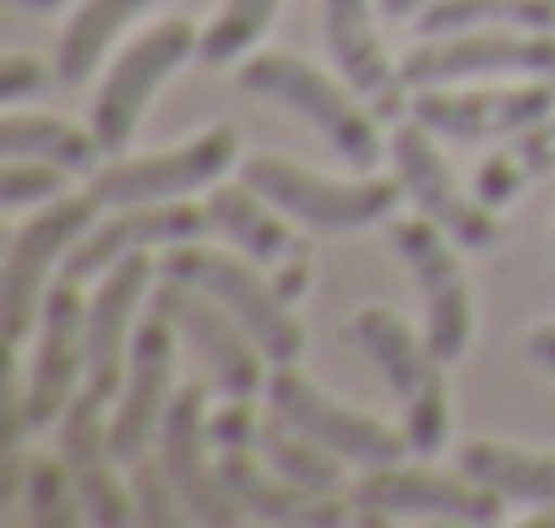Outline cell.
I'll use <instances>...</instances> for the list:
<instances>
[{
  "instance_id": "obj_1",
  "label": "cell",
  "mask_w": 555,
  "mask_h": 528,
  "mask_svg": "<svg viewBox=\"0 0 555 528\" xmlns=\"http://www.w3.org/2000/svg\"><path fill=\"white\" fill-rule=\"evenodd\" d=\"M234 77L250 99H267L278 110L300 115L306 126H317L354 169H376L387 158V137H382L387 120L344 77H327L322 66H311L289 50H250Z\"/></svg>"
},
{
  "instance_id": "obj_2",
  "label": "cell",
  "mask_w": 555,
  "mask_h": 528,
  "mask_svg": "<svg viewBox=\"0 0 555 528\" xmlns=\"http://www.w3.org/2000/svg\"><path fill=\"white\" fill-rule=\"evenodd\" d=\"M158 279H180V284H196L202 295H212L256 344L272 365H295L306 355V327L295 317V306L278 295V284L256 268V261H245L240 250H218V245H175L164 250L158 261Z\"/></svg>"
},
{
  "instance_id": "obj_3",
  "label": "cell",
  "mask_w": 555,
  "mask_h": 528,
  "mask_svg": "<svg viewBox=\"0 0 555 528\" xmlns=\"http://www.w3.org/2000/svg\"><path fill=\"white\" fill-rule=\"evenodd\" d=\"M354 338L360 349L376 360L382 382L392 387V398L403 403V430L414 458H436L452 436V414H447V360L430 349L425 333H414L392 306H365L354 311Z\"/></svg>"
},
{
  "instance_id": "obj_4",
  "label": "cell",
  "mask_w": 555,
  "mask_h": 528,
  "mask_svg": "<svg viewBox=\"0 0 555 528\" xmlns=\"http://www.w3.org/2000/svg\"><path fill=\"white\" fill-rule=\"evenodd\" d=\"M99 196L82 191V196H55L44 202L7 245L0 256V327H7V344L23 349L28 333L39 327V311H44V295L55 284V273L66 268L72 245L99 223Z\"/></svg>"
},
{
  "instance_id": "obj_5",
  "label": "cell",
  "mask_w": 555,
  "mask_h": 528,
  "mask_svg": "<svg viewBox=\"0 0 555 528\" xmlns=\"http://www.w3.org/2000/svg\"><path fill=\"white\" fill-rule=\"evenodd\" d=\"M196 44H202V28H196L191 17H169V23H153L147 34H137V39L115 55V66L104 72V82H99V93H93V115H88V126H93V137L104 142L109 158L131 153V137L142 131L147 104L158 99V88H164L180 66L196 61Z\"/></svg>"
},
{
  "instance_id": "obj_6",
  "label": "cell",
  "mask_w": 555,
  "mask_h": 528,
  "mask_svg": "<svg viewBox=\"0 0 555 528\" xmlns=\"http://www.w3.org/2000/svg\"><path fill=\"white\" fill-rule=\"evenodd\" d=\"M240 180L250 191H261L278 213H289L295 223L306 229H371V223H387L403 185L398 180H333V175H317L295 158H278V153H250L240 158Z\"/></svg>"
},
{
  "instance_id": "obj_7",
  "label": "cell",
  "mask_w": 555,
  "mask_h": 528,
  "mask_svg": "<svg viewBox=\"0 0 555 528\" xmlns=\"http://www.w3.org/2000/svg\"><path fill=\"white\" fill-rule=\"evenodd\" d=\"M354 501V523H463V528H490L506 517V495H495L490 485L457 474H436V468H365L349 490Z\"/></svg>"
},
{
  "instance_id": "obj_8",
  "label": "cell",
  "mask_w": 555,
  "mask_h": 528,
  "mask_svg": "<svg viewBox=\"0 0 555 528\" xmlns=\"http://www.w3.org/2000/svg\"><path fill=\"white\" fill-rule=\"evenodd\" d=\"M409 88H457V82H555V34L528 28H479L420 39L403 55Z\"/></svg>"
},
{
  "instance_id": "obj_9",
  "label": "cell",
  "mask_w": 555,
  "mask_h": 528,
  "mask_svg": "<svg viewBox=\"0 0 555 528\" xmlns=\"http://www.w3.org/2000/svg\"><path fill=\"white\" fill-rule=\"evenodd\" d=\"M387 240L392 250L403 256V268L414 273V289H420V306H425V338L430 349L452 365L468 355V338H474V289H468V273H463V261H457V240L414 213V218H387Z\"/></svg>"
},
{
  "instance_id": "obj_10",
  "label": "cell",
  "mask_w": 555,
  "mask_h": 528,
  "mask_svg": "<svg viewBox=\"0 0 555 528\" xmlns=\"http://www.w3.org/2000/svg\"><path fill=\"white\" fill-rule=\"evenodd\" d=\"M261 398H267L272 414H284L295 430H306L311 441H322V447H327L333 458H344V463L387 468V463L414 458L409 430H392V425H382L376 414H360V409L327 398V392L300 371V360H295V365H272Z\"/></svg>"
},
{
  "instance_id": "obj_11",
  "label": "cell",
  "mask_w": 555,
  "mask_h": 528,
  "mask_svg": "<svg viewBox=\"0 0 555 528\" xmlns=\"http://www.w3.org/2000/svg\"><path fill=\"white\" fill-rule=\"evenodd\" d=\"M240 164V137L234 126H207L191 142L169 147V153H120L109 158L88 191L104 207H131V202H180L196 191H212L229 169Z\"/></svg>"
},
{
  "instance_id": "obj_12",
  "label": "cell",
  "mask_w": 555,
  "mask_h": 528,
  "mask_svg": "<svg viewBox=\"0 0 555 528\" xmlns=\"http://www.w3.org/2000/svg\"><path fill=\"white\" fill-rule=\"evenodd\" d=\"M555 110V82H457V88H414L409 120L436 131L441 142H512Z\"/></svg>"
},
{
  "instance_id": "obj_13",
  "label": "cell",
  "mask_w": 555,
  "mask_h": 528,
  "mask_svg": "<svg viewBox=\"0 0 555 528\" xmlns=\"http://www.w3.org/2000/svg\"><path fill=\"white\" fill-rule=\"evenodd\" d=\"M202 207L212 218V234L229 240V250H240L245 261H256L289 306L311 289V245L295 234V218L278 213L261 191H250L245 180L240 185H223L218 180Z\"/></svg>"
},
{
  "instance_id": "obj_14",
  "label": "cell",
  "mask_w": 555,
  "mask_h": 528,
  "mask_svg": "<svg viewBox=\"0 0 555 528\" xmlns=\"http://www.w3.org/2000/svg\"><path fill=\"white\" fill-rule=\"evenodd\" d=\"M147 306L175 322V333L196 349V360L212 371V382H218L223 398H256L267 387V371L261 365H272V360L261 355V344L212 295H202L196 284H180V279H158L153 295H147Z\"/></svg>"
},
{
  "instance_id": "obj_15",
  "label": "cell",
  "mask_w": 555,
  "mask_h": 528,
  "mask_svg": "<svg viewBox=\"0 0 555 528\" xmlns=\"http://www.w3.org/2000/svg\"><path fill=\"white\" fill-rule=\"evenodd\" d=\"M34 333H39V344H34V360L23 376V414L34 430H44V425H61L66 403L77 398V387L88 376V300H82L77 279L61 273L50 284Z\"/></svg>"
},
{
  "instance_id": "obj_16",
  "label": "cell",
  "mask_w": 555,
  "mask_h": 528,
  "mask_svg": "<svg viewBox=\"0 0 555 528\" xmlns=\"http://www.w3.org/2000/svg\"><path fill=\"white\" fill-rule=\"evenodd\" d=\"M441 137L425 131L420 120H392V137H387V158L398 169V185L403 196L414 202V213L436 218L463 250H490L495 245V207H485L474 191L457 185V175L447 169Z\"/></svg>"
},
{
  "instance_id": "obj_17",
  "label": "cell",
  "mask_w": 555,
  "mask_h": 528,
  "mask_svg": "<svg viewBox=\"0 0 555 528\" xmlns=\"http://www.w3.org/2000/svg\"><path fill=\"white\" fill-rule=\"evenodd\" d=\"M175 338H180L175 322L158 317L153 306H147V317L131 333L126 376H120V392L109 403V452L126 468L142 452L158 447V425H164L169 398H175Z\"/></svg>"
},
{
  "instance_id": "obj_18",
  "label": "cell",
  "mask_w": 555,
  "mask_h": 528,
  "mask_svg": "<svg viewBox=\"0 0 555 528\" xmlns=\"http://www.w3.org/2000/svg\"><path fill=\"white\" fill-rule=\"evenodd\" d=\"M158 452H164V463L180 485V501H185L191 523H202V528L250 523L245 506L234 501V490L223 485V468H218V452H212V436H207V387L202 382L175 387L169 414L158 425Z\"/></svg>"
},
{
  "instance_id": "obj_19",
  "label": "cell",
  "mask_w": 555,
  "mask_h": 528,
  "mask_svg": "<svg viewBox=\"0 0 555 528\" xmlns=\"http://www.w3.org/2000/svg\"><path fill=\"white\" fill-rule=\"evenodd\" d=\"M212 229L207 207H196L191 196L180 202H131V207H109V218H99L66 256V279L88 284L99 273H109L115 261L137 256V250H175V245H191Z\"/></svg>"
},
{
  "instance_id": "obj_20",
  "label": "cell",
  "mask_w": 555,
  "mask_h": 528,
  "mask_svg": "<svg viewBox=\"0 0 555 528\" xmlns=\"http://www.w3.org/2000/svg\"><path fill=\"white\" fill-rule=\"evenodd\" d=\"M322 34L338 77L382 115V120H409V77L403 61L387 55L382 23H376V0H322Z\"/></svg>"
},
{
  "instance_id": "obj_21",
  "label": "cell",
  "mask_w": 555,
  "mask_h": 528,
  "mask_svg": "<svg viewBox=\"0 0 555 528\" xmlns=\"http://www.w3.org/2000/svg\"><path fill=\"white\" fill-rule=\"evenodd\" d=\"M158 268H153V250H137L126 261H115L109 273H99V289L88 300V376L82 387L104 392L115 403L120 376H126V355H131V333H137V311L153 295Z\"/></svg>"
},
{
  "instance_id": "obj_22",
  "label": "cell",
  "mask_w": 555,
  "mask_h": 528,
  "mask_svg": "<svg viewBox=\"0 0 555 528\" xmlns=\"http://www.w3.org/2000/svg\"><path fill=\"white\" fill-rule=\"evenodd\" d=\"M218 468H223V485L234 490V501L245 506L250 523H267V528H338V523H354V501L322 495V490H306L284 474H272L250 447L218 452Z\"/></svg>"
},
{
  "instance_id": "obj_23",
  "label": "cell",
  "mask_w": 555,
  "mask_h": 528,
  "mask_svg": "<svg viewBox=\"0 0 555 528\" xmlns=\"http://www.w3.org/2000/svg\"><path fill=\"white\" fill-rule=\"evenodd\" d=\"M457 468L479 485H490L506 501H528V506H555V452L550 447H512V441H490L474 436L457 447Z\"/></svg>"
},
{
  "instance_id": "obj_24",
  "label": "cell",
  "mask_w": 555,
  "mask_h": 528,
  "mask_svg": "<svg viewBox=\"0 0 555 528\" xmlns=\"http://www.w3.org/2000/svg\"><path fill=\"white\" fill-rule=\"evenodd\" d=\"M0 153L7 158H44V164H61L66 175H99L104 169V142L93 137V126H72L61 115H39V110H7L0 120Z\"/></svg>"
},
{
  "instance_id": "obj_25",
  "label": "cell",
  "mask_w": 555,
  "mask_h": 528,
  "mask_svg": "<svg viewBox=\"0 0 555 528\" xmlns=\"http://www.w3.org/2000/svg\"><path fill=\"white\" fill-rule=\"evenodd\" d=\"M153 7H164V0H82V7L72 12V23L61 28V50H55L61 82L82 88L104 66V55L120 44V34Z\"/></svg>"
},
{
  "instance_id": "obj_26",
  "label": "cell",
  "mask_w": 555,
  "mask_h": 528,
  "mask_svg": "<svg viewBox=\"0 0 555 528\" xmlns=\"http://www.w3.org/2000/svg\"><path fill=\"white\" fill-rule=\"evenodd\" d=\"M250 452L272 468L284 474L306 490H322V495H344V458H333L322 441H311L306 430H295L284 414H256V430H250Z\"/></svg>"
},
{
  "instance_id": "obj_27",
  "label": "cell",
  "mask_w": 555,
  "mask_h": 528,
  "mask_svg": "<svg viewBox=\"0 0 555 528\" xmlns=\"http://www.w3.org/2000/svg\"><path fill=\"white\" fill-rule=\"evenodd\" d=\"M479 28L555 34V0H430V7L414 17V34H420V39L479 34Z\"/></svg>"
},
{
  "instance_id": "obj_28",
  "label": "cell",
  "mask_w": 555,
  "mask_h": 528,
  "mask_svg": "<svg viewBox=\"0 0 555 528\" xmlns=\"http://www.w3.org/2000/svg\"><path fill=\"white\" fill-rule=\"evenodd\" d=\"M278 7H284V0H223L218 17L202 28L196 61L202 66H234V61H245L261 44V34L272 28Z\"/></svg>"
},
{
  "instance_id": "obj_29",
  "label": "cell",
  "mask_w": 555,
  "mask_h": 528,
  "mask_svg": "<svg viewBox=\"0 0 555 528\" xmlns=\"http://www.w3.org/2000/svg\"><path fill=\"white\" fill-rule=\"evenodd\" d=\"M23 501H28V517L39 528H77L88 517L82 506V490H77V474L66 468V458H44L34 452L28 458V474H23Z\"/></svg>"
},
{
  "instance_id": "obj_30",
  "label": "cell",
  "mask_w": 555,
  "mask_h": 528,
  "mask_svg": "<svg viewBox=\"0 0 555 528\" xmlns=\"http://www.w3.org/2000/svg\"><path fill=\"white\" fill-rule=\"evenodd\" d=\"M131 495H137V523H147V528L191 523V512L180 501V485H175V474H169V463H164L158 447L131 463Z\"/></svg>"
},
{
  "instance_id": "obj_31",
  "label": "cell",
  "mask_w": 555,
  "mask_h": 528,
  "mask_svg": "<svg viewBox=\"0 0 555 528\" xmlns=\"http://www.w3.org/2000/svg\"><path fill=\"white\" fill-rule=\"evenodd\" d=\"M66 169L61 164H44V158H7L0 169V207H44L55 196H66Z\"/></svg>"
},
{
  "instance_id": "obj_32",
  "label": "cell",
  "mask_w": 555,
  "mask_h": 528,
  "mask_svg": "<svg viewBox=\"0 0 555 528\" xmlns=\"http://www.w3.org/2000/svg\"><path fill=\"white\" fill-rule=\"evenodd\" d=\"M55 66V61H50ZM39 55H7L0 61V104L7 110H23V104H34V99H44L50 93V82H61V72H50Z\"/></svg>"
},
{
  "instance_id": "obj_33",
  "label": "cell",
  "mask_w": 555,
  "mask_h": 528,
  "mask_svg": "<svg viewBox=\"0 0 555 528\" xmlns=\"http://www.w3.org/2000/svg\"><path fill=\"white\" fill-rule=\"evenodd\" d=\"M522 185H528V169L517 164V153L501 142V153H490L485 164H479V175H474V196L485 202V207H506L512 196H522Z\"/></svg>"
},
{
  "instance_id": "obj_34",
  "label": "cell",
  "mask_w": 555,
  "mask_h": 528,
  "mask_svg": "<svg viewBox=\"0 0 555 528\" xmlns=\"http://www.w3.org/2000/svg\"><path fill=\"white\" fill-rule=\"evenodd\" d=\"M506 147L517 153V164L528 169V180H539V175H555V110H550L539 126L517 131Z\"/></svg>"
},
{
  "instance_id": "obj_35",
  "label": "cell",
  "mask_w": 555,
  "mask_h": 528,
  "mask_svg": "<svg viewBox=\"0 0 555 528\" xmlns=\"http://www.w3.org/2000/svg\"><path fill=\"white\" fill-rule=\"evenodd\" d=\"M522 355L533 360V365H544L550 376H555V322H539L528 338H522Z\"/></svg>"
},
{
  "instance_id": "obj_36",
  "label": "cell",
  "mask_w": 555,
  "mask_h": 528,
  "mask_svg": "<svg viewBox=\"0 0 555 528\" xmlns=\"http://www.w3.org/2000/svg\"><path fill=\"white\" fill-rule=\"evenodd\" d=\"M430 7V0H376V12L387 17V23H403V17H420Z\"/></svg>"
},
{
  "instance_id": "obj_37",
  "label": "cell",
  "mask_w": 555,
  "mask_h": 528,
  "mask_svg": "<svg viewBox=\"0 0 555 528\" xmlns=\"http://www.w3.org/2000/svg\"><path fill=\"white\" fill-rule=\"evenodd\" d=\"M528 528H555V506H544V512H533V517H528Z\"/></svg>"
},
{
  "instance_id": "obj_38",
  "label": "cell",
  "mask_w": 555,
  "mask_h": 528,
  "mask_svg": "<svg viewBox=\"0 0 555 528\" xmlns=\"http://www.w3.org/2000/svg\"><path fill=\"white\" fill-rule=\"evenodd\" d=\"M17 7H34V12H55V7H66V0H17Z\"/></svg>"
}]
</instances>
